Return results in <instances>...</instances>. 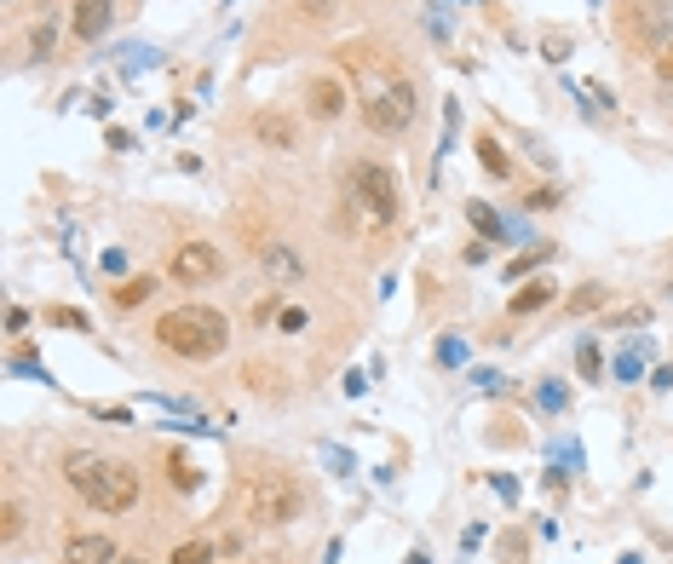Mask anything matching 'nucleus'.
<instances>
[{
    "instance_id": "f257e3e1",
    "label": "nucleus",
    "mask_w": 673,
    "mask_h": 564,
    "mask_svg": "<svg viewBox=\"0 0 673 564\" xmlns=\"http://www.w3.org/2000/svg\"><path fill=\"white\" fill-rule=\"evenodd\" d=\"M64 478H70V490L98 507V513L110 518H127L139 507V467L133 461H110V455H93V449H70L64 455Z\"/></svg>"
},
{
    "instance_id": "f03ea898",
    "label": "nucleus",
    "mask_w": 673,
    "mask_h": 564,
    "mask_svg": "<svg viewBox=\"0 0 673 564\" xmlns=\"http://www.w3.org/2000/svg\"><path fill=\"white\" fill-rule=\"evenodd\" d=\"M156 346L173 357H185V363H208L231 346V323H225V311L213 306H173L156 317Z\"/></svg>"
},
{
    "instance_id": "7ed1b4c3",
    "label": "nucleus",
    "mask_w": 673,
    "mask_h": 564,
    "mask_svg": "<svg viewBox=\"0 0 673 564\" xmlns=\"http://www.w3.org/2000/svg\"><path fill=\"white\" fill-rule=\"evenodd\" d=\"M397 208H403V190H397V173L386 162H351L346 167V213L357 231H386V225H397Z\"/></svg>"
},
{
    "instance_id": "20e7f679",
    "label": "nucleus",
    "mask_w": 673,
    "mask_h": 564,
    "mask_svg": "<svg viewBox=\"0 0 673 564\" xmlns=\"http://www.w3.org/2000/svg\"><path fill=\"white\" fill-rule=\"evenodd\" d=\"M242 507L254 524H294L305 513V484L282 467H259L248 484H242Z\"/></svg>"
},
{
    "instance_id": "39448f33",
    "label": "nucleus",
    "mask_w": 673,
    "mask_h": 564,
    "mask_svg": "<svg viewBox=\"0 0 673 564\" xmlns=\"http://www.w3.org/2000/svg\"><path fill=\"white\" fill-rule=\"evenodd\" d=\"M420 116V98H415V81H386L380 93L363 98V127L380 133V139H397V133H409Z\"/></svg>"
},
{
    "instance_id": "423d86ee",
    "label": "nucleus",
    "mask_w": 673,
    "mask_h": 564,
    "mask_svg": "<svg viewBox=\"0 0 673 564\" xmlns=\"http://www.w3.org/2000/svg\"><path fill=\"white\" fill-rule=\"evenodd\" d=\"M616 29H622L627 47H639V52L656 58V52L673 41V6H662V0H622Z\"/></svg>"
},
{
    "instance_id": "0eeeda50",
    "label": "nucleus",
    "mask_w": 673,
    "mask_h": 564,
    "mask_svg": "<svg viewBox=\"0 0 673 564\" xmlns=\"http://www.w3.org/2000/svg\"><path fill=\"white\" fill-rule=\"evenodd\" d=\"M167 277L173 282H219L225 277V254L213 242H179L167 259Z\"/></svg>"
},
{
    "instance_id": "6e6552de",
    "label": "nucleus",
    "mask_w": 673,
    "mask_h": 564,
    "mask_svg": "<svg viewBox=\"0 0 673 564\" xmlns=\"http://www.w3.org/2000/svg\"><path fill=\"white\" fill-rule=\"evenodd\" d=\"M305 110L317 121H340L346 116V81L340 75H311V87H305Z\"/></svg>"
},
{
    "instance_id": "1a4fd4ad",
    "label": "nucleus",
    "mask_w": 673,
    "mask_h": 564,
    "mask_svg": "<svg viewBox=\"0 0 673 564\" xmlns=\"http://www.w3.org/2000/svg\"><path fill=\"white\" fill-rule=\"evenodd\" d=\"M259 265H265V277L271 282H305V259L288 248V242H259Z\"/></svg>"
},
{
    "instance_id": "9d476101",
    "label": "nucleus",
    "mask_w": 673,
    "mask_h": 564,
    "mask_svg": "<svg viewBox=\"0 0 673 564\" xmlns=\"http://www.w3.org/2000/svg\"><path fill=\"white\" fill-rule=\"evenodd\" d=\"M254 139L265 144V150H294V144H300V121L282 116V110H259V116H254Z\"/></svg>"
},
{
    "instance_id": "9b49d317",
    "label": "nucleus",
    "mask_w": 673,
    "mask_h": 564,
    "mask_svg": "<svg viewBox=\"0 0 673 564\" xmlns=\"http://www.w3.org/2000/svg\"><path fill=\"white\" fill-rule=\"evenodd\" d=\"M110 18H116V0H75V12H70L75 41H98L110 29Z\"/></svg>"
},
{
    "instance_id": "f8f14e48",
    "label": "nucleus",
    "mask_w": 673,
    "mask_h": 564,
    "mask_svg": "<svg viewBox=\"0 0 673 564\" xmlns=\"http://www.w3.org/2000/svg\"><path fill=\"white\" fill-rule=\"evenodd\" d=\"M553 300H558V282L541 271V277H530V282H524V288H518V294L507 300V317H535V311H547Z\"/></svg>"
},
{
    "instance_id": "ddd939ff",
    "label": "nucleus",
    "mask_w": 673,
    "mask_h": 564,
    "mask_svg": "<svg viewBox=\"0 0 673 564\" xmlns=\"http://www.w3.org/2000/svg\"><path fill=\"white\" fill-rule=\"evenodd\" d=\"M121 559V547L110 536H70V547H64V564H116Z\"/></svg>"
},
{
    "instance_id": "4468645a",
    "label": "nucleus",
    "mask_w": 673,
    "mask_h": 564,
    "mask_svg": "<svg viewBox=\"0 0 673 564\" xmlns=\"http://www.w3.org/2000/svg\"><path fill=\"white\" fill-rule=\"evenodd\" d=\"M466 219H472V231L489 236V242H512V236H507V219L489 208V202H466Z\"/></svg>"
},
{
    "instance_id": "2eb2a0df",
    "label": "nucleus",
    "mask_w": 673,
    "mask_h": 564,
    "mask_svg": "<svg viewBox=\"0 0 673 564\" xmlns=\"http://www.w3.org/2000/svg\"><path fill=\"white\" fill-rule=\"evenodd\" d=\"M478 162H484L489 179H512V156L495 144V133H484V139H478Z\"/></svg>"
},
{
    "instance_id": "dca6fc26",
    "label": "nucleus",
    "mask_w": 673,
    "mask_h": 564,
    "mask_svg": "<svg viewBox=\"0 0 673 564\" xmlns=\"http://www.w3.org/2000/svg\"><path fill=\"white\" fill-rule=\"evenodd\" d=\"M150 294H156V277H127V282H116V311L144 306Z\"/></svg>"
},
{
    "instance_id": "f3484780",
    "label": "nucleus",
    "mask_w": 673,
    "mask_h": 564,
    "mask_svg": "<svg viewBox=\"0 0 673 564\" xmlns=\"http://www.w3.org/2000/svg\"><path fill=\"white\" fill-rule=\"evenodd\" d=\"M547 259H553V242H547V248H524V254L512 259L507 271H501V277H507V282H524V277H530V271H541Z\"/></svg>"
},
{
    "instance_id": "a211bd4d",
    "label": "nucleus",
    "mask_w": 673,
    "mask_h": 564,
    "mask_svg": "<svg viewBox=\"0 0 673 564\" xmlns=\"http://www.w3.org/2000/svg\"><path fill=\"white\" fill-rule=\"evenodd\" d=\"M604 300H610V288H604V282H587V288H576V294H570V311H576V317H587V311H599Z\"/></svg>"
},
{
    "instance_id": "6ab92c4d",
    "label": "nucleus",
    "mask_w": 673,
    "mask_h": 564,
    "mask_svg": "<svg viewBox=\"0 0 673 564\" xmlns=\"http://www.w3.org/2000/svg\"><path fill=\"white\" fill-rule=\"evenodd\" d=\"M167 484H173V490H196V484H202V472L190 467L185 455H173V461H167Z\"/></svg>"
},
{
    "instance_id": "aec40b11",
    "label": "nucleus",
    "mask_w": 673,
    "mask_h": 564,
    "mask_svg": "<svg viewBox=\"0 0 673 564\" xmlns=\"http://www.w3.org/2000/svg\"><path fill=\"white\" fill-rule=\"evenodd\" d=\"M167 564H213V547H208V541H179Z\"/></svg>"
},
{
    "instance_id": "412c9836",
    "label": "nucleus",
    "mask_w": 673,
    "mask_h": 564,
    "mask_svg": "<svg viewBox=\"0 0 673 564\" xmlns=\"http://www.w3.org/2000/svg\"><path fill=\"white\" fill-rule=\"evenodd\" d=\"M576 363H581V380H599L604 375V357H599V346H593V340H581Z\"/></svg>"
},
{
    "instance_id": "4be33fe9",
    "label": "nucleus",
    "mask_w": 673,
    "mask_h": 564,
    "mask_svg": "<svg viewBox=\"0 0 673 564\" xmlns=\"http://www.w3.org/2000/svg\"><path fill=\"white\" fill-rule=\"evenodd\" d=\"M47 323H58V329H87V317L70 306H47Z\"/></svg>"
},
{
    "instance_id": "5701e85b",
    "label": "nucleus",
    "mask_w": 673,
    "mask_h": 564,
    "mask_svg": "<svg viewBox=\"0 0 673 564\" xmlns=\"http://www.w3.org/2000/svg\"><path fill=\"white\" fill-rule=\"evenodd\" d=\"M18 530H24V507H18V501H6V518H0V536H6V541H18Z\"/></svg>"
},
{
    "instance_id": "b1692460",
    "label": "nucleus",
    "mask_w": 673,
    "mask_h": 564,
    "mask_svg": "<svg viewBox=\"0 0 673 564\" xmlns=\"http://www.w3.org/2000/svg\"><path fill=\"white\" fill-rule=\"evenodd\" d=\"M650 70H656V81H662V87H673V41L650 58Z\"/></svg>"
},
{
    "instance_id": "393cba45",
    "label": "nucleus",
    "mask_w": 673,
    "mask_h": 564,
    "mask_svg": "<svg viewBox=\"0 0 673 564\" xmlns=\"http://www.w3.org/2000/svg\"><path fill=\"white\" fill-rule=\"evenodd\" d=\"M461 357H466V346H461V340H443V346H438V363H443V369H455Z\"/></svg>"
},
{
    "instance_id": "a878e982",
    "label": "nucleus",
    "mask_w": 673,
    "mask_h": 564,
    "mask_svg": "<svg viewBox=\"0 0 673 564\" xmlns=\"http://www.w3.org/2000/svg\"><path fill=\"white\" fill-rule=\"evenodd\" d=\"M277 323H282V334H300V329H305V311H300V306H288Z\"/></svg>"
},
{
    "instance_id": "bb28decb",
    "label": "nucleus",
    "mask_w": 673,
    "mask_h": 564,
    "mask_svg": "<svg viewBox=\"0 0 673 564\" xmlns=\"http://www.w3.org/2000/svg\"><path fill=\"white\" fill-rule=\"evenodd\" d=\"M12 369H18V375H47V369H41V357H29V352L12 357Z\"/></svg>"
},
{
    "instance_id": "cd10ccee",
    "label": "nucleus",
    "mask_w": 673,
    "mask_h": 564,
    "mask_svg": "<svg viewBox=\"0 0 673 564\" xmlns=\"http://www.w3.org/2000/svg\"><path fill=\"white\" fill-rule=\"evenodd\" d=\"M29 47H35L41 58H47V52H52V24H41V29H35V35H29Z\"/></svg>"
},
{
    "instance_id": "c85d7f7f",
    "label": "nucleus",
    "mask_w": 673,
    "mask_h": 564,
    "mask_svg": "<svg viewBox=\"0 0 673 564\" xmlns=\"http://www.w3.org/2000/svg\"><path fill=\"white\" fill-rule=\"evenodd\" d=\"M530 208H558V190H547V185L530 190Z\"/></svg>"
},
{
    "instance_id": "c756f323",
    "label": "nucleus",
    "mask_w": 673,
    "mask_h": 564,
    "mask_svg": "<svg viewBox=\"0 0 673 564\" xmlns=\"http://www.w3.org/2000/svg\"><path fill=\"white\" fill-rule=\"evenodd\" d=\"M6 329L24 334V329H29V311H24V306H12V311H6Z\"/></svg>"
},
{
    "instance_id": "7c9ffc66",
    "label": "nucleus",
    "mask_w": 673,
    "mask_h": 564,
    "mask_svg": "<svg viewBox=\"0 0 673 564\" xmlns=\"http://www.w3.org/2000/svg\"><path fill=\"white\" fill-rule=\"evenodd\" d=\"M616 369H622V380H639V352H622V363H616Z\"/></svg>"
},
{
    "instance_id": "2f4dec72",
    "label": "nucleus",
    "mask_w": 673,
    "mask_h": 564,
    "mask_svg": "<svg viewBox=\"0 0 673 564\" xmlns=\"http://www.w3.org/2000/svg\"><path fill=\"white\" fill-rule=\"evenodd\" d=\"M541 403L547 409H564V386H541Z\"/></svg>"
},
{
    "instance_id": "473e14b6",
    "label": "nucleus",
    "mask_w": 673,
    "mask_h": 564,
    "mask_svg": "<svg viewBox=\"0 0 673 564\" xmlns=\"http://www.w3.org/2000/svg\"><path fill=\"white\" fill-rule=\"evenodd\" d=\"M116 564H150V559H144V553H121Z\"/></svg>"
}]
</instances>
